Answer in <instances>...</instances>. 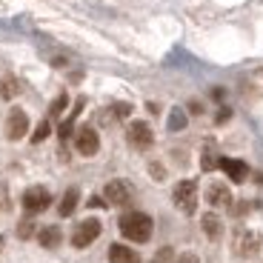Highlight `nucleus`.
Listing matches in <instances>:
<instances>
[{
	"instance_id": "1",
	"label": "nucleus",
	"mask_w": 263,
	"mask_h": 263,
	"mask_svg": "<svg viewBox=\"0 0 263 263\" xmlns=\"http://www.w3.org/2000/svg\"><path fill=\"white\" fill-rule=\"evenodd\" d=\"M152 229H155V223L146 212H126L120 217V235L132 243H146L152 237Z\"/></svg>"
},
{
	"instance_id": "2",
	"label": "nucleus",
	"mask_w": 263,
	"mask_h": 263,
	"mask_svg": "<svg viewBox=\"0 0 263 263\" xmlns=\"http://www.w3.org/2000/svg\"><path fill=\"white\" fill-rule=\"evenodd\" d=\"M260 246H263V237L255 229H237L235 237H232V252L240 260H249V257L260 255Z\"/></svg>"
},
{
	"instance_id": "3",
	"label": "nucleus",
	"mask_w": 263,
	"mask_h": 263,
	"mask_svg": "<svg viewBox=\"0 0 263 263\" xmlns=\"http://www.w3.org/2000/svg\"><path fill=\"white\" fill-rule=\"evenodd\" d=\"M172 200L183 215H195L197 209V183L195 180H180L175 189H172Z\"/></svg>"
},
{
	"instance_id": "4",
	"label": "nucleus",
	"mask_w": 263,
	"mask_h": 263,
	"mask_svg": "<svg viewBox=\"0 0 263 263\" xmlns=\"http://www.w3.org/2000/svg\"><path fill=\"white\" fill-rule=\"evenodd\" d=\"M100 232H103V226H100L98 217H86L83 223H78V229H74L72 246H74V249H86V246H92L95 240L100 237Z\"/></svg>"
},
{
	"instance_id": "5",
	"label": "nucleus",
	"mask_w": 263,
	"mask_h": 263,
	"mask_svg": "<svg viewBox=\"0 0 263 263\" xmlns=\"http://www.w3.org/2000/svg\"><path fill=\"white\" fill-rule=\"evenodd\" d=\"M126 138H129V143L135 146V149L143 152L155 143V132H152V126L146 123V120H132L129 129H126Z\"/></svg>"
},
{
	"instance_id": "6",
	"label": "nucleus",
	"mask_w": 263,
	"mask_h": 263,
	"mask_svg": "<svg viewBox=\"0 0 263 263\" xmlns=\"http://www.w3.org/2000/svg\"><path fill=\"white\" fill-rule=\"evenodd\" d=\"M52 206V195H49L46 186H32V189L23 192V209L29 215H37V212L49 209Z\"/></svg>"
},
{
	"instance_id": "7",
	"label": "nucleus",
	"mask_w": 263,
	"mask_h": 263,
	"mask_svg": "<svg viewBox=\"0 0 263 263\" xmlns=\"http://www.w3.org/2000/svg\"><path fill=\"white\" fill-rule=\"evenodd\" d=\"M103 197H106V203H112V206H126V203H132V186L126 180H109L103 189Z\"/></svg>"
},
{
	"instance_id": "8",
	"label": "nucleus",
	"mask_w": 263,
	"mask_h": 263,
	"mask_svg": "<svg viewBox=\"0 0 263 263\" xmlns=\"http://www.w3.org/2000/svg\"><path fill=\"white\" fill-rule=\"evenodd\" d=\"M74 146H78V152L83 155V158H92V155H98V149H100L98 132H95L92 126H83V129H78V135H74Z\"/></svg>"
},
{
	"instance_id": "9",
	"label": "nucleus",
	"mask_w": 263,
	"mask_h": 263,
	"mask_svg": "<svg viewBox=\"0 0 263 263\" xmlns=\"http://www.w3.org/2000/svg\"><path fill=\"white\" fill-rule=\"evenodd\" d=\"M26 132H29V115L23 109H12L6 120V138L20 140V138H26Z\"/></svg>"
},
{
	"instance_id": "10",
	"label": "nucleus",
	"mask_w": 263,
	"mask_h": 263,
	"mask_svg": "<svg viewBox=\"0 0 263 263\" xmlns=\"http://www.w3.org/2000/svg\"><path fill=\"white\" fill-rule=\"evenodd\" d=\"M217 166L229 175L232 183H243L246 178H249V166L243 163V160H235V158H217Z\"/></svg>"
},
{
	"instance_id": "11",
	"label": "nucleus",
	"mask_w": 263,
	"mask_h": 263,
	"mask_svg": "<svg viewBox=\"0 0 263 263\" xmlns=\"http://www.w3.org/2000/svg\"><path fill=\"white\" fill-rule=\"evenodd\" d=\"M206 200H209V206H215V209H226V206H232V192L226 183H212L209 189H206Z\"/></svg>"
},
{
	"instance_id": "12",
	"label": "nucleus",
	"mask_w": 263,
	"mask_h": 263,
	"mask_svg": "<svg viewBox=\"0 0 263 263\" xmlns=\"http://www.w3.org/2000/svg\"><path fill=\"white\" fill-rule=\"evenodd\" d=\"M109 260H112V263H140V257H138V252L129 249V246L112 243V246H109Z\"/></svg>"
},
{
	"instance_id": "13",
	"label": "nucleus",
	"mask_w": 263,
	"mask_h": 263,
	"mask_svg": "<svg viewBox=\"0 0 263 263\" xmlns=\"http://www.w3.org/2000/svg\"><path fill=\"white\" fill-rule=\"evenodd\" d=\"M200 226H203L206 237L209 240H217V237L223 235V220L215 215V212H209V215H203V220H200Z\"/></svg>"
},
{
	"instance_id": "14",
	"label": "nucleus",
	"mask_w": 263,
	"mask_h": 263,
	"mask_svg": "<svg viewBox=\"0 0 263 263\" xmlns=\"http://www.w3.org/2000/svg\"><path fill=\"white\" fill-rule=\"evenodd\" d=\"M37 240H40V246H43V249H58L60 240H63V235H60L58 226H46V229H40Z\"/></svg>"
},
{
	"instance_id": "15",
	"label": "nucleus",
	"mask_w": 263,
	"mask_h": 263,
	"mask_svg": "<svg viewBox=\"0 0 263 263\" xmlns=\"http://www.w3.org/2000/svg\"><path fill=\"white\" fill-rule=\"evenodd\" d=\"M83 112V98L78 100V103H74V109H72V115H69V118L63 120V123H60V129H58V135H60V140H69V135H72V126H74V120H78V115Z\"/></svg>"
},
{
	"instance_id": "16",
	"label": "nucleus",
	"mask_w": 263,
	"mask_h": 263,
	"mask_svg": "<svg viewBox=\"0 0 263 263\" xmlns=\"http://www.w3.org/2000/svg\"><path fill=\"white\" fill-rule=\"evenodd\" d=\"M78 200H80V195H78V189H69L63 195V200H60V206H58V212H60V217H69L74 209H78Z\"/></svg>"
},
{
	"instance_id": "17",
	"label": "nucleus",
	"mask_w": 263,
	"mask_h": 263,
	"mask_svg": "<svg viewBox=\"0 0 263 263\" xmlns=\"http://www.w3.org/2000/svg\"><path fill=\"white\" fill-rule=\"evenodd\" d=\"M183 126H186L183 109H172V115H169V129H172V132H180Z\"/></svg>"
},
{
	"instance_id": "18",
	"label": "nucleus",
	"mask_w": 263,
	"mask_h": 263,
	"mask_svg": "<svg viewBox=\"0 0 263 263\" xmlns=\"http://www.w3.org/2000/svg\"><path fill=\"white\" fill-rule=\"evenodd\" d=\"M49 135H52V123H49V120H43V123H40L37 129H34V135H32V143H43V140H46Z\"/></svg>"
},
{
	"instance_id": "19",
	"label": "nucleus",
	"mask_w": 263,
	"mask_h": 263,
	"mask_svg": "<svg viewBox=\"0 0 263 263\" xmlns=\"http://www.w3.org/2000/svg\"><path fill=\"white\" fill-rule=\"evenodd\" d=\"M109 115H115V118H126V115H132V106L129 103H115L112 109H109Z\"/></svg>"
},
{
	"instance_id": "20",
	"label": "nucleus",
	"mask_w": 263,
	"mask_h": 263,
	"mask_svg": "<svg viewBox=\"0 0 263 263\" xmlns=\"http://www.w3.org/2000/svg\"><path fill=\"white\" fill-rule=\"evenodd\" d=\"M14 95H17V83H14L12 78L3 80V98H14Z\"/></svg>"
},
{
	"instance_id": "21",
	"label": "nucleus",
	"mask_w": 263,
	"mask_h": 263,
	"mask_svg": "<svg viewBox=\"0 0 263 263\" xmlns=\"http://www.w3.org/2000/svg\"><path fill=\"white\" fill-rule=\"evenodd\" d=\"M32 232H34V223H32V220H23V223L17 226V235H20V237H29Z\"/></svg>"
},
{
	"instance_id": "22",
	"label": "nucleus",
	"mask_w": 263,
	"mask_h": 263,
	"mask_svg": "<svg viewBox=\"0 0 263 263\" xmlns=\"http://www.w3.org/2000/svg\"><path fill=\"white\" fill-rule=\"evenodd\" d=\"M63 109H66V95H60V98L52 103V109H49V112H52V115H60Z\"/></svg>"
},
{
	"instance_id": "23",
	"label": "nucleus",
	"mask_w": 263,
	"mask_h": 263,
	"mask_svg": "<svg viewBox=\"0 0 263 263\" xmlns=\"http://www.w3.org/2000/svg\"><path fill=\"white\" fill-rule=\"evenodd\" d=\"M217 166V160L212 158V152H203V172H212Z\"/></svg>"
},
{
	"instance_id": "24",
	"label": "nucleus",
	"mask_w": 263,
	"mask_h": 263,
	"mask_svg": "<svg viewBox=\"0 0 263 263\" xmlns=\"http://www.w3.org/2000/svg\"><path fill=\"white\" fill-rule=\"evenodd\" d=\"M152 175H155L158 180H163V166H160V163H152Z\"/></svg>"
},
{
	"instance_id": "25",
	"label": "nucleus",
	"mask_w": 263,
	"mask_h": 263,
	"mask_svg": "<svg viewBox=\"0 0 263 263\" xmlns=\"http://www.w3.org/2000/svg\"><path fill=\"white\" fill-rule=\"evenodd\" d=\"M178 263H197V255H183Z\"/></svg>"
},
{
	"instance_id": "26",
	"label": "nucleus",
	"mask_w": 263,
	"mask_h": 263,
	"mask_svg": "<svg viewBox=\"0 0 263 263\" xmlns=\"http://www.w3.org/2000/svg\"><path fill=\"white\" fill-rule=\"evenodd\" d=\"M89 206H92V209H98V206H103V200H100V197H92V200H89Z\"/></svg>"
},
{
	"instance_id": "27",
	"label": "nucleus",
	"mask_w": 263,
	"mask_h": 263,
	"mask_svg": "<svg viewBox=\"0 0 263 263\" xmlns=\"http://www.w3.org/2000/svg\"><path fill=\"white\" fill-rule=\"evenodd\" d=\"M0 249H3V237H0Z\"/></svg>"
}]
</instances>
